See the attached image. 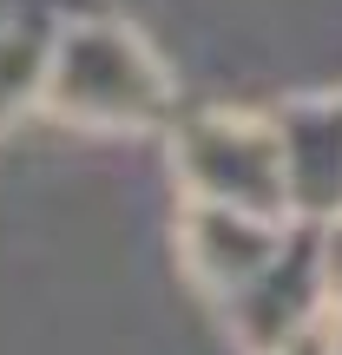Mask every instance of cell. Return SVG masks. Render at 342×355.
Returning <instances> with one entry per match:
<instances>
[{
  "label": "cell",
  "mask_w": 342,
  "mask_h": 355,
  "mask_svg": "<svg viewBox=\"0 0 342 355\" xmlns=\"http://www.w3.org/2000/svg\"><path fill=\"white\" fill-rule=\"evenodd\" d=\"M277 355H316V349H309L303 336H296V343H290V349H277Z\"/></svg>",
  "instance_id": "cell-1"
}]
</instances>
